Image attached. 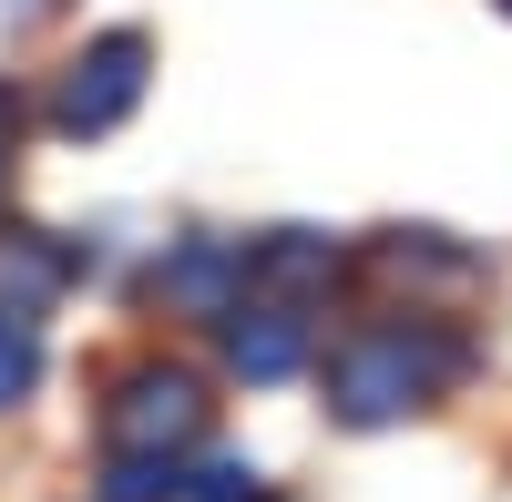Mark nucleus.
Segmentation results:
<instances>
[{
    "label": "nucleus",
    "mask_w": 512,
    "mask_h": 502,
    "mask_svg": "<svg viewBox=\"0 0 512 502\" xmlns=\"http://www.w3.org/2000/svg\"><path fill=\"white\" fill-rule=\"evenodd\" d=\"M185 502H267V482H256L246 462H205V472L185 482Z\"/></svg>",
    "instance_id": "nucleus-11"
},
{
    "label": "nucleus",
    "mask_w": 512,
    "mask_h": 502,
    "mask_svg": "<svg viewBox=\"0 0 512 502\" xmlns=\"http://www.w3.org/2000/svg\"><path fill=\"white\" fill-rule=\"evenodd\" d=\"M41 380V328L31 318H0V410H21Z\"/></svg>",
    "instance_id": "nucleus-10"
},
{
    "label": "nucleus",
    "mask_w": 512,
    "mask_h": 502,
    "mask_svg": "<svg viewBox=\"0 0 512 502\" xmlns=\"http://www.w3.org/2000/svg\"><path fill=\"white\" fill-rule=\"evenodd\" d=\"M154 298L185 308V318H236V308H246V246H236V236H185V246H164Z\"/></svg>",
    "instance_id": "nucleus-4"
},
{
    "label": "nucleus",
    "mask_w": 512,
    "mask_h": 502,
    "mask_svg": "<svg viewBox=\"0 0 512 502\" xmlns=\"http://www.w3.org/2000/svg\"><path fill=\"white\" fill-rule=\"evenodd\" d=\"M379 267H390L400 287H472L482 257L472 246H451L441 226H400V236H379Z\"/></svg>",
    "instance_id": "nucleus-7"
},
{
    "label": "nucleus",
    "mask_w": 512,
    "mask_h": 502,
    "mask_svg": "<svg viewBox=\"0 0 512 502\" xmlns=\"http://www.w3.org/2000/svg\"><path fill=\"white\" fill-rule=\"evenodd\" d=\"M144 82H154V41H144L134 21H123V31H93V41L62 62V82H52V123H62V134H113V123L144 103Z\"/></svg>",
    "instance_id": "nucleus-3"
},
{
    "label": "nucleus",
    "mask_w": 512,
    "mask_h": 502,
    "mask_svg": "<svg viewBox=\"0 0 512 502\" xmlns=\"http://www.w3.org/2000/svg\"><path fill=\"white\" fill-rule=\"evenodd\" d=\"M502 11H512V0H502Z\"/></svg>",
    "instance_id": "nucleus-14"
},
{
    "label": "nucleus",
    "mask_w": 512,
    "mask_h": 502,
    "mask_svg": "<svg viewBox=\"0 0 512 502\" xmlns=\"http://www.w3.org/2000/svg\"><path fill=\"white\" fill-rule=\"evenodd\" d=\"M103 502H185V462H103Z\"/></svg>",
    "instance_id": "nucleus-9"
},
{
    "label": "nucleus",
    "mask_w": 512,
    "mask_h": 502,
    "mask_svg": "<svg viewBox=\"0 0 512 502\" xmlns=\"http://www.w3.org/2000/svg\"><path fill=\"white\" fill-rule=\"evenodd\" d=\"M0 11H11V21H52L62 0H0Z\"/></svg>",
    "instance_id": "nucleus-12"
},
{
    "label": "nucleus",
    "mask_w": 512,
    "mask_h": 502,
    "mask_svg": "<svg viewBox=\"0 0 512 502\" xmlns=\"http://www.w3.org/2000/svg\"><path fill=\"white\" fill-rule=\"evenodd\" d=\"M62 277H72L62 246H41V236H0V318H31Z\"/></svg>",
    "instance_id": "nucleus-8"
},
{
    "label": "nucleus",
    "mask_w": 512,
    "mask_h": 502,
    "mask_svg": "<svg viewBox=\"0 0 512 502\" xmlns=\"http://www.w3.org/2000/svg\"><path fill=\"white\" fill-rule=\"evenodd\" d=\"M226 369L256 380V390H267V380H297V369H308V318H297V308H267V298L236 308V318H226Z\"/></svg>",
    "instance_id": "nucleus-6"
},
{
    "label": "nucleus",
    "mask_w": 512,
    "mask_h": 502,
    "mask_svg": "<svg viewBox=\"0 0 512 502\" xmlns=\"http://www.w3.org/2000/svg\"><path fill=\"white\" fill-rule=\"evenodd\" d=\"M461 369H472V339L441 318H379V328H349L328 349V410L349 431H390L410 410H431Z\"/></svg>",
    "instance_id": "nucleus-1"
},
{
    "label": "nucleus",
    "mask_w": 512,
    "mask_h": 502,
    "mask_svg": "<svg viewBox=\"0 0 512 502\" xmlns=\"http://www.w3.org/2000/svg\"><path fill=\"white\" fill-rule=\"evenodd\" d=\"M0 123H11V93H0Z\"/></svg>",
    "instance_id": "nucleus-13"
},
{
    "label": "nucleus",
    "mask_w": 512,
    "mask_h": 502,
    "mask_svg": "<svg viewBox=\"0 0 512 502\" xmlns=\"http://www.w3.org/2000/svg\"><path fill=\"white\" fill-rule=\"evenodd\" d=\"M338 236H318V226H277V236H256L246 246V287H267V308H297V298H328L338 287Z\"/></svg>",
    "instance_id": "nucleus-5"
},
{
    "label": "nucleus",
    "mask_w": 512,
    "mask_h": 502,
    "mask_svg": "<svg viewBox=\"0 0 512 502\" xmlns=\"http://www.w3.org/2000/svg\"><path fill=\"white\" fill-rule=\"evenodd\" d=\"M205 441V380L175 359H144L123 369L113 400H103V451L113 462H185V451Z\"/></svg>",
    "instance_id": "nucleus-2"
}]
</instances>
